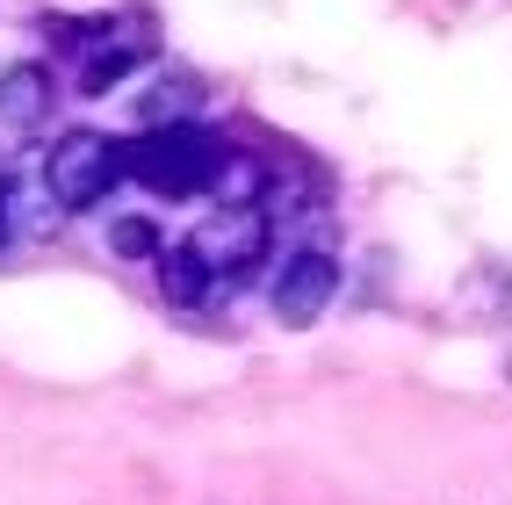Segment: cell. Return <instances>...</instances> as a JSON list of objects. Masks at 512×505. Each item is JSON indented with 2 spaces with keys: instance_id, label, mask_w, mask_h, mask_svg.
<instances>
[{
  "instance_id": "6da1fadb",
  "label": "cell",
  "mask_w": 512,
  "mask_h": 505,
  "mask_svg": "<svg viewBox=\"0 0 512 505\" xmlns=\"http://www.w3.org/2000/svg\"><path fill=\"white\" fill-rule=\"evenodd\" d=\"M224 159H231V145H217V138H202L195 123H181V130H145L138 145H123V174H138L159 195H202V188H217Z\"/></svg>"
},
{
  "instance_id": "7a4b0ae2",
  "label": "cell",
  "mask_w": 512,
  "mask_h": 505,
  "mask_svg": "<svg viewBox=\"0 0 512 505\" xmlns=\"http://www.w3.org/2000/svg\"><path fill=\"white\" fill-rule=\"evenodd\" d=\"M123 181V145L101 138V130H65L44 152V202H58V217L94 210L101 195Z\"/></svg>"
},
{
  "instance_id": "3957f363",
  "label": "cell",
  "mask_w": 512,
  "mask_h": 505,
  "mask_svg": "<svg viewBox=\"0 0 512 505\" xmlns=\"http://www.w3.org/2000/svg\"><path fill=\"white\" fill-rule=\"evenodd\" d=\"M267 239H275V217H267L260 202H217V210L195 224L188 253H195L202 267H210L217 282H238L246 267H260Z\"/></svg>"
},
{
  "instance_id": "277c9868",
  "label": "cell",
  "mask_w": 512,
  "mask_h": 505,
  "mask_svg": "<svg viewBox=\"0 0 512 505\" xmlns=\"http://www.w3.org/2000/svg\"><path fill=\"white\" fill-rule=\"evenodd\" d=\"M339 296V260L325 253V246H303V253H289L282 260V275H275V318L282 325H311V318H325V303Z\"/></svg>"
},
{
  "instance_id": "5b68a950",
  "label": "cell",
  "mask_w": 512,
  "mask_h": 505,
  "mask_svg": "<svg viewBox=\"0 0 512 505\" xmlns=\"http://www.w3.org/2000/svg\"><path fill=\"white\" fill-rule=\"evenodd\" d=\"M80 51V94H109L130 65L145 58V37L138 22H87V37H65Z\"/></svg>"
},
{
  "instance_id": "8992f818",
  "label": "cell",
  "mask_w": 512,
  "mask_h": 505,
  "mask_svg": "<svg viewBox=\"0 0 512 505\" xmlns=\"http://www.w3.org/2000/svg\"><path fill=\"white\" fill-rule=\"evenodd\" d=\"M51 101H58V87H51V73L44 65H8V73H0V123L8 130H37L44 116H51Z\"/></svg>"
},
{
  "instance_id": "52a82bcc",
  "label": "cell",
  "mask_w": 512,
  "mask_h": 505,
  "mask_svg": "<svg viewBox=\"0 0 512 505\" xmlns=\"http://www.w3.org/2000/svg\"><path fill=\"white\" fill-rule=\"evenodd\" d=\"M152 282H159L166 303H181V311H195V303H210V296H217V275H210V267H202L188 246H159Z\"/></svg>"
},
{
  "instance_id": "ba28073f",
  "label": "cell",
  "mask_w": 512,
  "mask_h": 505,
  "mask_svg": "<svg viewBox=\"0 0 512 505\" xmlns=\"http://www.w3.org/2000/svg\"><path fill=\"white\" fill-rule=\"evenodd\" d=\"M195 109H202V87H195L188 73H159L152 94L138 101L145 130H181V123H195Z\"/></svg>"
},
{
  "instance_id": "9c48e42d",
  "label": "cell",
  "mask_w": 512,
  "mask_h": 505,
  "mask_svg": "<svg viewBox=\"0 0 512 505\" xmlns=\"http://www.w3.org/2000/svg\"><path fill=\"white\" fill-rule=\"evenodd\" d=\"M0 246H8V188H0Z\"/></svg>"
},
{
  "instance_id": "30bf717a",
  "label": "cell",
  "mask_w": 512,
  "mask_h": 505,
  "mask_svg": "<svg viewBox=\"0 0 512 505\" xmlns=\"http://www.w3.org/2000/svg\"><path fill=\"white\" fill-rule=\"evenodd\" d=\"M0 188H8V181H0Z\"/></svg>"
},
{
  "instance_id": "8fae6325",
  "label": "cell",
  "mask_w": 512,
  "mask_h": 505,
  "mask_svg": "<svg viewBox=\"0 0 512 505\" xmlns=\"http://www.w3.org/2000/svg\"><path fill=\"white\" fill-rule=\"evenodd\" d=\"M505 296H512V289H505Z\"/></svg>"
}]
</instances>
